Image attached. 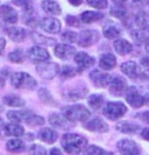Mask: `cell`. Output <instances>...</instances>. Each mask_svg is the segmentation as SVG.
<instances>
[{
  "mask_svg": "<svg viewBox=\"0 0 149 155\" xmlns=\"http://www.w3.org/2000/svg\"><path fill=\"white\" fill-rule=\"evenodd\" d=\"M61 143L68 154L76 155L82 153L87 147V139L76 133H66L62 137Z\"/></svg>",
  "mask_w": 149,
  "mask_h": 155,
  "instance_id": "6da1fadb",
  "label": "cell"
},
{
  "mask_svg": "<svg viewBox=\"0 0 149 155\" xmlns=\"http://www.w3.org/2000/svg\"><path fill=\"white\" fill-rule=\"evenodd\" d=\"M62 113L68 119L72 120L73 123L80 121V123H85L89 120V118L91 116V112L82 104H76V105H71V106H65L63 107Z\"/></svg>",
  "mask_w": 149,
  "mask_h": 155,
  "instance_id": "7a4b0ae2",
  "label": "cell"
},
{
  "mask_svg": "<svg viewBox=\"0 0 149 155\" xmlns=\"http://www.w3.org/2000/svg\"><path fill=\"white\" fill-rule=\"evenodd\" d=\"M12 85L16 89H22V90H33L37 85L36 79L31 76L27 72H15L11 77Z\"/></svg>",
  "mask_w": 149,
  "mask_h": 155,
  "instance_id": "3957f363",
  "label": "cell"
},
{
  "mask_svg": "<svg viewBox=\"0 0 149 155\" xmlns=\"http://www.w3.org/2000/svg\"><path fill=\"white\" fill-rule=\"evenodd\" d=\"M126 112H127V107L121 101H110L102 109L104 117H106L107 119L113 120V121L122 118L126 114Z\"/></svg>",
  "mask_w": 149,
  "mask_h": 155,
  "instance_id": "277c9868",
  "label": "cell"
},
{
  "mask_svg": "<svg viewBox=\"0 0 149 155\" xmlns=\"http://www.w3.org/2000/svg\"><path fill=\"white\" fill-rule=\"evenodd\" d=\"M36 71L42 78L51 79L60 72V67L55 62H42L39 63L36 67Z\"/></svg>",
  "mask_w": 149,
  "mask_h": 155,
  "instance_id": "5b68a950",
  "label": "cell"
},
{
  "mask_svg": "<svg viewBox=\"0 0 149 155\" xmlns=\"http://www.w3.org/2000/svg\"><path fill=\"white\" fill-rule=\"evenodd\" d=\"M125 97H126V101L132 107L139 109V107H141V106L144 105V97L134 86H131V87L127 89V91L125 93Z\"/></svg>",
  "mask_w": 149,
  "mask_h": 155,
  "instance_id": "8992f818",
  "label": "cell"
},
{
  "mask_svg": "<svg viewBox=\"0 0 149 155\" xmlns=\"http://www.w3.org/2000/svg\"><path fill=\"white\" fill-rule=\"evenodd\" d=\"M118 150L122 155H139L140 154V147L138 143L129 139H122L117 143Z\"/></svg>",
  "mask_w": 149,
  "mask_h": 155,
  "instance_id": "52a82bcc",
  "label": "cell"
},
{
  "mask_svg": "<svg viewBox=\"0 0 149 155\" xmlns=\"http://www.w3.org/2000/svg\"><path fill=\"white\" fill-rule=\"evenodd\" d=\"M99 41V33L93 29L83 31L78 35V45L80 47H90L96 45Z\"/></svg>",
  "mask_w": 149,
  "mask_h": 155,
  "instance_id": "ba28073f",
  "label": "cell"
},
{
  "mask_svg": "<svg viewBox=\"0 0 149 155\" xmlns=\"http://www.w3.org/2000/svg\"><path fill=\"white\" fill-rule=\"evenodd\" d=\"M28 58L31 60V62H36V63H42L46 62L50 58V54L46 48L41 46H35L31 47V49L28 50Z\"/></svg>",
  "mask_w": 149,
  "mask_h": 155,
  "instance_id": "9c48e42d",
  "label": "cell"
},
{
  "mask_svg": "<svg viewBox=\"0 0 149 155\" xmlns=\"http://www.w3.org/2000/svg\"><path fill=\"white\" fill-rule=\"evenodd\" d=\"M49 123L54 127L61 128V130H70L75 126V123L68 119L63 113H53L49 117Z\"/></svg>",
  "mask_w": 149,
  "mask_h": 155,
  "instance_id": "30bf717a",
  "label": "cell"
},
{
  "mask_svg": "<svg viewBox=\"0 0 149 155\" xmlns=\"http://www.w3.org/2000/svg\"><path fill=\"white\" fill-rule=\"evenodd\" d=\"M90 78L93 82V84L98 87H106L110 86L111 82H112V76L107 72H102L99 70H93L90 74Z\"/></svg>",
  "mask_w": 149,
  "mask_h": 155,
  "instance_id": "8fae6325",
  "label": "cell"
},
{
  "mask_svg": "<svg viewBox=\"0 0 149 155\" xmlns=\"http://www.w3.org/2000/svg\"><path fill=\"white\" fill-rule=\"evenodd\" d=\"M40 26L41 28L44 31H47L49 34H57L61 31V21L56 18H53V16H48V18H44L41 20L40 22Z\"/></svg>",
  "mask_w": 149,
  "mask_h": 155,
  "instance_id": "7c38bea8",
  "label": "cell"
},
{
  "mask_svg": "<svg viewBox=\"0 0 149 155\" xmlns=\"http://www.w3.org/2000/svg\"><path fill=\"white\" fill-rule=\"evenodd\" d=\"M127 91V84L126 81L120 76H115L112 78L110 84V92L113 96H122Z\"/></svg>",
  "mask_w": 149,
  "mask_h": 155,
  "instance_id": "4fadbf2b",
  "label": "cell"
},
{
  "mask_svg": "<svg viewBox=\"0 0 149 155\" xmlns=\"http://www.w3.org/2000/svg\"><path fill=\"white\" fill-rule=\"evenodd\" d=\"M75 62L78 65L79 70H85L93 67L96 64V60H94V57L90 56L86 53L80 51V53H77L75 55Z\"/></svg>",
  "mask_w": 149,
  "mask_h": 155,
  "instance_id": "5bb4252c",
  "label": "cell"
},
{
  "mask_svg": "<svg viewBox=\"0 0 149 155\" xmlns=\"http://www.w3.org/2000/svg\"><path fill=\"white\" fill-rule=\"evenodd\" d=\"M85 128L94 133H105L109 131V125L100 118H93L85 124Z\"/></svg>",
  "mask_w": 149,
  "mask_h": 155,
  "instance_id": "9a60e30c",
  "label": "cell"
},
{
  "mask_svg": "<svg viewBox=\"0 0 149 155\" xmlns=\"http://www.w3.org/2000/svg\"><path fill=\"white\" fill-rule=\"evenodd\" d=\"M0 16L2 18V20L5 22L11 23V25H14L18 22L19 20V16H18V12L13 7L11 6H0Z\"/></svg>",
  "mask_w": 149,
  "mask_h": 155,
  "instance_id": "2e32d148",
  "label": "cell"
},
{
  "mask_svg": "<svg viewBox=\"0 0 149 155\" xmlns=\"http://www.w3.org/2000/svg\"><path fill=\"white\" fill-rule=\"evenodd\" d=\"M76 54H77L76 48L70 45H57L55 47L56 57H58L61 60H69L70 57L75 56Z\"/></svg>",
  "mask_w": 149,
  "mask_h": 155,
  "instance_id": "e0dca14e",
  "label": "cell"
},
{
  "mask_svg": "<svg viewBox=\"0 0 149 155\" xmlns=\"http://www.w3.org/2000/svg\"><path fill=\"white\" fill-rule=\"evenodd\" d=\"M121 71L125 74L127 77L129 78H138L141 75L140 67L133 61H127L121 64Z\"/></svg>",
  "mask_w": 149,
  "mask_h": 155,
  "instance_id": "ac0fdd59",
  "label": "cell"
},
{
  "mask_svg": "<svg viewBox=\"0 0 149 155\" xmlns=\"http://www.w3.org/2000/svg\"><path fill=\"white\" fill-rule=\"evenodd\" d=\"M34 114L31 111L29 110H21V111H8L7 112V118L12 121V123H22L26 121L29 117H31Z\"/></svg>",
  "mask_w": 149,
  "mask_h": 155,
  "instance_id": "d6986e66",
  "label": "cell"
},
{
  "mask_svg": "<svg viewBox=\"0 0 149 155\" xmlns=\"http://www.w3.org/2000/svg\"><path fill=\"white\" fill-rule=\"evenodd\" d=\"M113 45H114L115 51L121 56H125L133 51V45L125 39H117Z\"/></svg>",
  "mask_w": 149,
  "mask_h": 155,
  "instance_id": "ffe728a7",
  "label": "cell"
},
{
  "mask_svg": "<svg viewBox=\"0 0 149 155\" xmlns=\"http://www.w3.org/2000/svg\"><path fill=\"white\" fill-rule=\"evenodd\" d=\"M6 33H7L8 38L14 41V42H21L26 39V31L21 27H16V26H13V27H9V28H6Z\"/></svg>",
  "mask_w": 149,
  "mask_h": 155,
  "instance_id": "44dd1931",
  "label": "cell"
},
{
  "mask_svg": "<svg viewBox=\"0 0 149 155\" xmlns=\"http://www.w3.org/2000/svg\"><path fill=\"white\" fill-rule=\"evenodd\" d=\"M115 64H117V57L113 54H111V53L102 55L100 58H99V67L102 70L113 69L115 67Z\"/></svg>",
  "mask_w": 149,
  "mask_h": 155,
  "instance_id": "7402d4cb",
  "label": "cell"
},
{
  "mask_svg": "<svg viewBox=\"0 0 149 155\" xmlns=\"http://www.w3.org/2000/svg\"><path fill=\"white\" fill-rule=\"evenodd\" d=\"M4 132L8 137H14V138H19L22 137L24 134V130L22 126H20L19 124L15 123H11V124L5 125L4 127Z\"/></svg>",
  "mask_w": 149,
  "mask_h": 155,
  "instance_id": "603a6c76",
  "label": "cell"
},
{
  "mask_svg": "<svg viewBox=\"0 0 149 155\" xmlns=\"http://www.w3.org/2000/svg\"><path fill=\"white\" fill-rule=\"evenodd\" d=\"M39 138L46 143H54L58 138V134L55 130L46 127V128H42L39 132Z\"/></svg>",
  "mask_w": 149,
  "mask_h": 155,
  "instance_id": "cb8c5ba5",
  "label": "cell"
},
{
  "mask_svg": "<svg viewBox=\"0 0 149 155\" xmlns=\"http://www.w3.org/2000/svg\"><path fill=\"white\" fill-rule=\"evenodd\" d=\"M42 9L50 15H58L62 12L61 6L54 0H43L42 1Z\"/></svg>",
  "mask_w": 149,
  "mask_h": 155,
  "instance_id": "d4e9b609",
  "label": "cell"
},
{
  "mask_svg": "<svg viewBox=\"0 0 149 155\" xmlns=\"http://www.w3.org/2000/svg\"><path fill=\"white\" fill-rule=\"evenodd\" d=\"M115 128L118 130L119 132L121 133H126V134H134L139 131L140 126L138 124H134V123H131V121H120L117 124Z\"/></svg>",
  "mask_w": 149,
  "mask_h": 155,
  "instance_id": "484cf974",
  "label": "cell"
},
{
  "mask_svg": "<svg viewBox=\"0 0 149 155\" xmlns=\"http://www.w3.org/2000/svg\"><path fill=\"white\" fill-rule=\"evenodd\" d=\"M104 18V14L100 12H96V11H85L80 14V21L84 23H92L96 22L98 20H102Z\"/></svg>",
  "mask_w": 149,
  "mask_h": 155,
  "instance_id": "4316f807",
  "label": "cell"
},
{
  "mask_svg": "<svg viewBox=\"0 0 149 155\" xmlns=\"http://www.w3.org/2000/svg\"><path fill=\"white\" fill-rule=\"evenodd\" d=\"M4 101V104L7 105V106H11V107H22L26 105V101L19 97V96H14V94H9V96H6L2 98Z\"/></svg>",
  "mask_w": 149,
  "mask_h": 155,
  "instance_id": "83f0119b",
  "label": "cell"
},
{
  "mask_svg": "<svg viewBox=\"0 0 149 155\" xmlns=\"http://www.w3.org/2000/svg\"><path fill=\"white\" fill-rule=\"evenodd\" d=\"M6 148L11 153H21L24 150V143L20 139H11L7 141Z\"/></svg>",
  "mask_w": 149,
  "mask_h": 155,
  "instance_id": "f1b7e54d",
  "label": "cell"
},
{
  "mask_svg": "<svg viewBox=\"0 0 149 155\" xmlns=\"http://www.w3.org/2000/svg\"><path fill=\"white\" fill-rule=\"evenodd\" d=\"M135 23L139 26L140 29H148L149 28V14L146 12H139L135 15Z\"/></svg>",
  "mask_w": 149,
  "mask_h": 155,
  "instance_id": "f546056e",
  "label": "cell"
},
{
  "mask_svg": "<svg viewBox=\"0 0 149 155\" xmlns=\"http://www.w3.org/2000/svg\"><path fill=\"white\" fill-rule=\"evenodd\" d=\"M102 34L106 39L110 40H117L120 36L121 31L119 28H117L115 26H106L104 29H102Z\"/></svg>",
  "mask_w": 149,
  "mask_h": 155,
  "instance_id": "4dcf8cb0",
  "label": "cell"
},
{
  "mask_svg": "<svg viewBox=\"0 0 149 155\" xmlns=\"http://www.w3.org/2000/svg\"><path fill=\"white\" fill-rule=\"evenodd\" d=\"M87 103H89V106L93 110L100 109L104 104V97L102 94H91L89 98H87Z\"/></svg>",
  "mask_w": 149,
  "mask_h": 155,
  "instance_id": "1f68e13d",
  "label": "cell"
},
{
  "mask_svg": "<svg viewBox=\"0 0 149 155\" xmlns=\"http://www.w3.org/2000/svg\"><path fill=\"white\" fill-rule=\"evenodd\" d=\"M66 99L69 101H78V99H82L86 96V89H77V90H71V91H68V92L64 94Z\"/></svg>",
  "mask_w": 149,
  "mask_h": 155,
  "instance_id": "d6a6232c",
  "label": "cell"
},
{
  "mask_svg": "<svg viewBox=\"0 0 149 155\" xmlns=\"http://www.w3.org/2000/svg\"><path fill=\"white\" fill-rule=\"evenodd\" d=\"M79 71H80L79 69H76V68H73V67H71V65H64L62 68H60V72H58V74H60L63 78H72V77H75Z\"/></svg>",
  "mask_w": 149,
  "mask_h": 155,
  "instance_id": "836d02e7",
  "label": "cell"
},
{
  "mask_svg": "<svg viewBox=\"0 0 149 155\" xmlns=\"http://www.w3.org/2000/svg\"><path fill=\"white\" fill-rule=\"evenodd\" d=\"M33 39L37 45H44V46H54V45H56V40L50 39V38H44V36L40 35L37 33L33 34Z\"/></svg>",
  "mask_w": 149,
  "mask_h": 155,
  "instance_id": "e575fe53",
  "label": "cell"
},
{
  "mask_svg": "<svg viewBox=\"0 0 149 155\" xmlns=\"http://www.w3.org/2000/svg\"><path fill=\"white\" fill-rule=\"evenodd\" d=\"M8 60L13 63H22L24 60V51L20 49H15L8 54Z\"/></svg>",
  "mask_w": 149,
  "mask_h": 155,
  "instance_id": "d590c367",
  "label": "cell"
},
{
  "mask_svg": "<svg viewBox=\"0 0 149 155\" xmlns=\"http://www.w3.org/2000/svg\"><path fill=\"white\" fill-rule=\"evenodd\" d=\"M132 38L133 40L138 43V45H141L143 42L147 41V33L144 31V29H136V31H133L132 33Z\"/></svg>",
  "mask_w": 149,
  "mask_h": 155,
  "instance_id": "8d00e7d4",
  "label": "cell"
},
{
  "mask_svg": "<svg viewBox=\"0 0 149 155\" xmlns=\"http://www.w3.org/2000/svg\"><path fill=\"white\" fill-rule=\"evenodd\" d=\"M39 97L41 101H43L44 104H48V105H55L56 103L54 101V98H53V96L50 94V92L48 91L47 89H40L39 91Z\"/></svg>",
  "mask_w": 149,
  "mask_h": 155,
  "instance_id": "74e56055",
  "label": "cell"
},
{
  "mask_svg": "<svg viewBox=\"0 0 149 155\" xmlns=\"http://www.w3.org/2000/svg\"><path fill=\"white\" fill-rule=\"evenodd\" d=\"M110 13L111 15L119 18V19H122L127 14V11H126V8H124V5H115L114 7L111 8Z\"/></svg>",
  "mask_w": 149,
  "mask_h": 155,
  "instance_id": "f35d334b",
  "label": "cell"
},
{
  "mask_svg": "<svg viewBox=\"0 0 149 155\" xmlns=\"http://www.w3.org/2000/svg\"><path fill=\"white\" fill-rule=\"evenodd\" d=\"M85 154L86 155H106L107 152L105 149H102L99 146H96V145H91V146H87L85 149Z\"/></svg>",
  "mask_w": 149,
  "mask_h": 155,
  "instance_id": "ab89813d",
  "label": "cell"
},
{
  "mask_svg": "<svg viewBox=\"0 0 149 155\" xmlns=\"http://www.w3.org/2000/svg\"><path fill=\"white\" fill-rule=\"evenodd\" d=\"M63 41L68 42V43H73L76 41H78V34L75 33V31H65L61 35Z\"/></svg>",
  "mask_w": 149,
  "mask_h": 155,
  "instance_id": "60d3db41",
  "label": "cell"
},
{
  "mask_svg": "<svg viewBox=\"0 0 149 155\" xmlns=\"http://www.w3.org/2000/svg\"><path fill=\"white\" fill-rule=\"evenodd\" d=\"M86 2L90 6L97 8V9H105L109 7L107 0H86Z\"/></svg>",
  "mask_w": 149,
  "mask_h": 155,
  "instance_id": "b9f144b4",
  "label": "cell"
},
{
  "mask_svg": "<svg viewBox=\"0 0 149 155\" xmlns=\"http://www.w3.org/2000/svg\"><path fill=\"white\" fill-rule=\"evenodd\" d=\"M26 123H27V125H29V126H41V125L44 124V119L42 117L33 114V116L29 117L26 120Z\"/></svg>",
  "mask_w": 149,
  "mask_h": 155,
  "instance_id": "7bdbcfd3",
  "label": "cell"
},
{
  "mask_svg": "<svg viewBox=\"0 0 149 155\" xmlns=\"http://www.w3.org/2000/svg\"><path fill=\"white\" fill-rule=\"evenodd\" d=\"M13 4L19 6V7L24 8L27 12L33 9V1L31 0H13Z\"/></svg>",
  "mask_w": 149,
  "mask_h": 155,
  "instance_id": "ee69618b",
  "label": "cell"
},
{
  "mask_svg": "<svg viewBox=\"0 0 149 155\" xmlns=\"http://www.w3.org/2000/svg\"><path fill=\"white\" fill-rule=\"evenodd\" d=\"M29 154L31 155H47L46 148L41 145H31L29 147Z\"/></svg>",
  "mask_w": 149,
  "mask_h": 155,
  "instance_id": "f6af8a7d",
  "label": "cell"
},
{
  "mask_svg": "<svg viewBox=\"0 0 149 155\" xmlns=\"http://www.w3.org/2000/svg\"><path fill=\"white\" fill-rule=\"evenodd\" d=\"M65 21L69 26H72V27H79V19L77 16L73 15H68L65 18Z\"/></svg>",
  "mask_w": 149,
  "mask_h": 155,
  "instance_id": "bcb514c9",
  "label": "cell"
},
{
  "mask_svg": "<svg viewBox=\"0 0 149 155\" xmlns=\"http://www.w3.org/2000/svg\"><path fill=\"white\" fill-rule=\"evenodd\" d=\"M136 117H138V118H140L141 120H143L144 123L149 124V111H147V112H142V113H139V114H136Z\"/></svg>",
  "mask_w": 149,
  "mask_h": 155,
  "instance_id": "7dc6e473",
  "label": "cell"
},
{
  "mask_svg": "<svg viewBox=\"0 0 149 155\" xmlns=\"http://www.w3.org/2000/svg\"><path fill=\"white\" fill-rule=\"evenodd\" d=\"M141 138L146 141H149V128H143L141 131Z\"/></svg>",
  "mask_w": 149,
  "mask_h": 155,
  "instance_id": "c3c4849f",
  "label": "cell"
},
{
  "mask_svg": "<svg viewBox=\"0 0 149 155\" xmlns=\"http://www.w3.org/2000/svg\"><path fill=\"white\" fill-rule=\"evenodd\" d=\"M5 47H6V40H5V38L0 36V55L2 54V51H4Z\"/></svg>",
  "mask_w": 149,
  "mask_h": 155,
  "instance_id": "681fc988",
  "label": "cell"
},
{
  "mask_svg": "<svg viewBox=\"0 0 149 155\" xmlns=\"http://www.w3.org/2000/svg\"><path fill=\"white\" fill-rule=\"evenodd\" d=\"M49 155H62V152H61V149L58 147H54V148H51Z\"/></svg>",
  "mask_w": 149,
  "mask_h": 155,
  "instance_id": "f907efd6",
  "label": "cell"
},
{
  "mask_svg": "<svg viewBox=\"0 0 149 155\" xmlns=\"http://www.w3.org/2000/svg\"><path fill=\"white\" fill-rule=\"evenodd\" d=\"M134 4L136 5H140V6H143V5H147L149 2V0H133Z\"/></svg>",
  "mask_w": 149,
  "mask_h": 155,
  "instance_id": "816d5d0a",
  "label": "cell"
},
{
  "mask_svg": "<svg viewBox=\"0 0 149 155\" xmlns=\"http://www.w3.org/2000/svg\"><path fill=\"white\" fill-rule=\"evenodd\" d=\"M68 1L70 2L72 6H80L82 2H83V0H68Z\"/></svg>",
  "mask_w": 149,
  "mask_h": 155,
  "instance_id": "f5cc1de1",
  "label": "cell"
},
{
  "mask_svg": "<svg viewBox=\"0 0 149 155\" xmlns=\"http://www.w3.org/2000/svg\"><path fill=\"white\" fill-rule=\"evenodd\" d=\"M141 64L143 67H149V57L148 56H146V57H143L141 60Z\"/></svg>",
  "mask_w": 149,
  "mask_h": 155,
  "instance_id": "db71d44e",
  "label": "cell"
},
{
  "mask_svg": "<svg viewBox=\"0 0 149 155\" xmlns=\"http://www.w3.org/2000/svg\"><path fill=\"white\" fill-rule=\"evenodd\" d=\"M114 2V5H124L127 0H112Z\"/></svg>",
  "mask_w": 149,
  "mask_h": 155,
  "instance_id": "11a10c76",
  "label": "cell"
},
{
  "mask_svg": "<svg viewBox=\"0 0 149 155\" xmlns=\"http://www.w3.org/2000/svg\"><path fill=\"white\" fill-rule=\"evenodd\" d=\"M144 49H146V51L149 54V38L147 39V41L144 42Z\"/></svg>",
  "mask_w": 149,
  "mask_h": 155,
  "instance_id": "9f6ffc18",
  "label": "cell"
},
{
  "mask_svg": "<svg viewBox=\"0 0 149 155\" xmlns=\"http://www.w3.org/2000/svg\"><path fill=\"white\" fill-rule=\"evenodd\" d=\"M143 97H144V104H148L149 105V92L146 93Z\"/></svg>",
  "mask_w": 149,
  "mask_h": 155,
  "instance_id": "6f0895ef",
  "label": "cell"
},
{
  "mask_svg": "<svg viewBox=\"0 0 149 155\" xmlns=\"http://www.w3.org/2000/svg\"><path fill=\"white\" fill-rule=\"evenodd\" d=\"M4 86H5V79L0 77V89H1V87H4Z\"/></svg>",
  "mask_w": 149,
  "mask_h": 155,
  "instance_id": "680465c9",
  "label": "cell"
},
{
  "mask_svg": "<svg viewBox=\"0 0 149 155\" xmlns=\"http://www.w3.org/2000/svg\"><path fill=\"white\" fill-rule=\"evenodd\" d=\"M4 127H5V124H4V120H2L1 118H0V130H1V128H4Z\"/></svg>",
  "mask_w": 149,
  "mask_h": 155,
  "instance_id": "91938a15",
  "label": "cell"
},
{
  "mask_svg": "<svg viewBox=\"0 0 149 155\" xmlns=\"http://www.w3.org/2000/svg\"><path fill=\"white\" fill-rule=\"evenodd\" d=\"M1 110H2V107H1V106H0V112H1Z\"/></svg>",
  "mask_w": 149,
  "mask_h": 155,
  "instance_id": "94428289",
  "label": "cell"
},
{
  "mask_svg": "<svg viewBox=\"0 0 149 155\" xmlns=\"http://www.w3.org/2000/svg\"><path fill=\"white\" fill-rule=\"evenodd\" d=\"M148 5H149V2H148Z\"/></svg>",
  "mask_w": 149,
  "mask_h": 155,
  "instance_id": "6125c7cd",
  "label": "cell"
}]
</instances>
